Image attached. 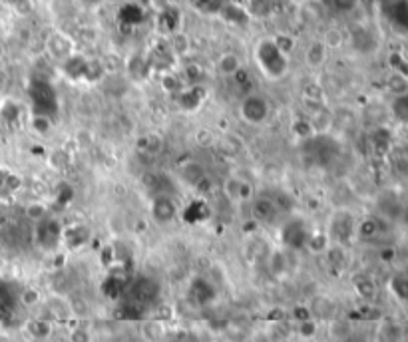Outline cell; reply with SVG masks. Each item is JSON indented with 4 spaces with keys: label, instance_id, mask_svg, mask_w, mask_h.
<instances>
[{
    "label": "cell",
    "instance_id": "19",
    "mask_svg": "<svg viewBox=\"0 0 408 342\" xmlns=\"http://www.w3.org/2000/svg\"><path fill=\"white\" fill-rule=\"evenodd\" d=\"M205 175H208V173H205V167H203L199 161L189 160L179 167V177L183 179V183H188L191 187H196Z\"/></svg>",
    "mask_w": 408,
    "mask_h": 342
},
{
    "label": "cell",
    "instance_id": "44",
    "mask_svg": "<svg viewBox=\"0 0 408 342\" xmlns=\"http://www.w3.org/2000/svg\"><path fill=\"white\" fill-rule=\"evenodd\" d=\"M0 116H2V119H4L6 124H12V122H16L18 116H21V107L16 106L14 102H4L2 110H0Z\"/></svg>",
    "mask_w": 408,
    "mask_h": 342
},
{
    "label": "cell",
    "instance_id": "47",
    "mask_svg": "<svg viewBox=\"0 0 408 342\" xmlns=\"http://www.w3.org/2000/svg\"><path fill=\"white\" fill-rule=\"evenodd\" d=\"M70 342H92L94 341V336H92V332L90 329H86V326H74L72 331H70Z\"/></svg>",
    "mask_w": 408,
    "mask_h": 342
},
{
    "label": "cell",
    "instance_id": "5",
    "mask_svg": "<svg viewBox=\"0 0 408 342\" xmlns=\"http://www.w3.org/2000/svg\"><path fill=\"white\" fill-rule=\"evenodd\" d=\"M307 141V148H311L309 155L313 158L317 163H329L339 155V143L335 139L329 138V136H323V134H314Z\"/></svg>",
    "mask_w": 408,
    "mask_h": 342
},
{
    "label": "cell",
    "instance_id": "53",
    "mask_svg": "<svg viewBox=\"0 0 408 342\" xmlns=\"http://www.w3.org/2000/svg\"><path fill=\"white\" fill-rule=\"evenodd\" d=\"M314 332H317V322L313 319H305V321L299 322V334L301 336L309 338V336H313Z\"/></svg>",
    "mask_w": 408,
    "mask_h": 342
},
{
    "label": "cell",
    "instance_id": "7",
    "mask_svg": "<svg viewBox=\"0 0 408 342\" xmlns=\"http://www.w3.org/2000/svg\"><path fill=\"white\" fill-rule=\"evenodd\" d=\"M149 213H152V219L157 225H168L178 217V204H176V199H171L166 193H157L156 197L152 199Z\"/></svg>",
    "mask_w": 408,
    "mask_h": 342
},
{
    "label": "cell",
    "instance_id": "2",
    "mask_svg": "<svg viewBox=\"0 0 408 342\" xmlns=\"http://www.w3.org/2000/svg\"><path fill=\"white\" fill-rule=\"evenodd\" d=\"M159 297V285L156 278L140 275L126 287V302L134 305L140 310L156 305Z\"/></svg>",
    "mask_w": 408,
    "mask_h": 342
},
{
    "label": "cell",
    "instance_id": "15",
    "mask_svg": "<svg viewBox=\"0 0 408 342\" xmlns=\"http://www.w3.org/2000/svg\"><path fill=\"white\" fill-rule=\"evenodd\" d=\"M203 100H205V90L201 86H188L179 92L178 96L179 106L186 112H198L199 106L203 104Z\"/></svg>",
    "mask_w": 408,
    "mask_h": 342
},
{
    "label": "cell",
    "instance_id": "3",
    "mask_svg": "<svg viewBox=\"0 0 408 342\" xmlns=\"http://www.w3.org/2000/svg\"><path fill=\"white\" fill-rule=\"evenodd\" d=\"M30 98L34 114L48 116V118L56 116V112H58V96H56V90H54V86L50 82L34 80L30 84Z\"/></svg>",
    "mask_w": 408,
    "mask_h": 342
},
{
    "label": "cell",
    "instance_id": "56",
    "mask_svg": "<svg viewBox=\"0 0 408 342\" xmlns=\"http://www.w3.org/2000/svg\"><path fill=\"white\" fill-rule=\"evenodd\" d=\"M82 4H88V6H96V4H100V2H104V0H80Z\"/></svg>",
    "mask_w": 408,
    "mask_h": 342
},
{
    "label": "cell",
    "instance_id": "55",
    "mask_svg": "<svg viewBox=\"0 0 408 342\" xmlns=\"http://www.w3.org/2000/svg\"><path fill=\"white\" fill-rule=\"evenodd\" d=\"M196 139H198L199 146H203V148H208V146H211V143L215 141V136L211 134L210 129H199L198 136H196Z\"/></svg>",
    "mask_w": 408,
    "mask_h": 342
},
{
    "label": "cell",
    "instance_id": "38",
    "mask_svg": "<svg viewBox=\"0 0 408 342\" xmlns=\"http://www.w3.org/2000/svg\"><path fill=\"white\" fill-rule=\"evenodd\" d=\"M178 24H179L178 11H171V8H168V11L162 12V16H159V28H162L164 33L176 34Z\"/></svg>",
    "mask_w": 408,
    "mask_h": 342
},
{
    "label": "cell",
    "instance_id": "43",
    "mask_svg": "<svg viewBox=\"0 0 408 342\" xmlns=\"http://www.w3.org/2000/svg\"><path fill=\"white\" fill-rule=\"evenodd\" d=\"M52 128V118H48V116H40V114H34L32 116V129L36 131V134H48Z\"/></svg>",
    "mask_w": 408,
    "mask_h": 342
},
{
    "label": "cell",
    "instance_id": "14",
    "mask_svg": "<svg viewBox=\"0 0 408 342\" xmlns=\"http://www.w3.org/2000/svg\"><path fill=\"white\" fill-rule=\"evenodd\" d=\"M283 233V243L289 249H299V247L307 245L309 241V233L305 229V225L301 221H289L285 223V227L281 229Z\"/></svg>",
    "mask_w": 408,
    "mask_h": 342
},
{
    "label": "cell",
    "instance_id": "28",
    "mask_svg": "<svg viewBox=\"0 0 408 342\" xmlns=\"http://www.w3.org/2000/svg\"><path fill=\"white\" fill-rule=\"evenodd\" d=\"M220 16H223V18L227 22H231V24H245V22L251 20V16H249L247 11H245V6L235 4V2H227L225 8L221 11Z\"/></svg>",
    "mask_w": 408,
    "mask_h": 342
},
{
    "label": "cell",
    "instance_id": "52",
    "mask_svg": "<svg viewBox=\"0 0 408 342\" xmlns=\"http://www.w3.org/2000/svg\"><path fill=\"white\" fill-rule=\"evenodd\" d=\"M273 40H275V44L279 46V50L287 54V56H289V52L293 50V44H295L293 38H291V36H287V34H283V36H275Z\"/></svg>",
    "mask_w": 408,
    "mask_h": 342
},
{
    "label": "cell",
    "instance_id": "29",
    "mask_svg": "<svg viewBox=\"0 0 408 342\" xmlns=\"http://www.w3.org/2000/svg\"><path fill=\"white\" fill-rule=\"evenodd\" d=\"M24 217L34 225L42 223V221L48 219V205L44 201H30L24 207Z\"/></svg>",
    "mask_w": 408,
    "mask_h": 342
},
{
    "label": "cell",
    "instance_id": "21",
    "mask_svg": "<svg viewBox=\"0 0 408 342\" xmlns=\"http://www.w3.org/2000/svg\"><path fill=\"white\" fill-rule=\"evenodd\" d=\"M215 68H217V72L221 76H225V78H233V76L239 72L241 68V58L235 52H223L217 58V62H215Z\"/></svg>",
    "mask_w": 408,
    "mask_h": 342
},
{
    "label": "cell",
    "instance_id": "25",
    "mask_svg": "<svg viewBox=\"0 0 408 342\" xmlns=\"http://www.w3.org/2000/svg\"><path fill=\"white\" fill-rule=\"evenodd\" d=\"M189 6L193 11H198L199 14H205V16H220L221 11L225 8V4L230 0H188Z\"/></svg>",
    "mask_w": 408,
    "mask_h": 342
},
{
    "label": "cell",
    "instance_id": "41",
    "mask_svg": "<svg viewBox=\"0 0 408 342\" xmlns=\"http://www.w3.org/2000/svg\"><path fill=\"white\" fill-rule=\"evenodd\" d=\"M293 134L299 139H309L311 136H314L313 124L309 119H295L293 122Z\"/></svg>",
    "mask_w": 408,
    "mask_h": 342
},
{
    "label": "cell",
    "instance_id": "57",
    "mask_svg": "<svg viewBox=\"0 0 408 342\" xmlns=\"http://www.w3.org/2000/svg\"><path fill=\"white\" fill-rule=\"evenodd\" d=\"M11 4H21V2H24V0H8Z\"/></svg>",
    "mask_w": 408,
    "mask_h": 342
},
{
    "label": "cell",
    "instance_id": "4",
    "mask_svg": "<svg viewBox=\"0 0 408 342\" xmlns=\"http://www.w3.org/2000/svg\"><path fill=\"white\" fill-rule=\"evenodd\" d=\"M239 114L249 126H261L269 118V102L261 94H247L241 102Z\"/></svg>",
    "mask_w": 408,
    "mask_h": 342
},
{
    "label": "cell",
    "instance_id": "35",
    "mask_svg": "<svg viewBox=\"0 0 408 342\" xmlns=\"http://www.w3.org/2000/svg\"><path fill=\"white\" fill-rule=\"evenodd\" d=\"M390 112L397 122L400 124H408V94H402V96H397L390 104Z\"/></svg>",
    "mask_w": 408,
    "mask_h": 342
},
{
    "label": "cell",
    "instance_id": "24",
    "mask_svg": "<svg viewBox=\"0 0 408 342\" xmlns=\"http://www.w3.org/2000/svg\"><path fill=\"white\" fill-rule=\"evenodd\" d=\"M392 136H390V131H388L387 128H378L375 129L373 134H370V148H373V151L375 153H378V155H387L388 151H390V146H392Z\"/></svg>",
    "mask_w": 408,
    "mask_h": 342
},
{
    "label": "cell",
    "instance_id": "42",
    "mask_svg": "<svg viewBox=\"0 0 408 342\" xmlns=\"http://www.w3.org/2000/svg\"><path fill=\"white\" fill-rule=\"evenodd\" d=\"M142 16H144V12L137 4H126L122 8V20L126 24H137V22H142Z\"/></svg>",
    "mask_w": 408,
    "mask_h": 342
},
{
    "label": "cell",
    "instance_id": "9",
    "mask_svg": "<svg viewBox=\"0 0 408 342\" xmlns=\"http://www.w3.org/2000/svg\"><path fill=\"white\" fill-rule=\"evenodd\" d=\"M46 50H48V54L52 56L56 62H60V64H62L64 60H68L72 54H76V50H74V40L68 34L64 33L50 34L48 40H46Z\"/></svg>",
    "mask_w": 408,
    "mask_h": 342
},
{
    "label": "cell",
    "instance_id": "39",
    "mask_svg": "<svg viewBox=\"0 0 408 342\" xmlns=\"http://www.w3.org/2000/svg\"><path fill=\"white\" fill-rule=\"evenodd\" d=\"M321 42L327 46V50H336V48H341L345 44V34L339 28H329L321 38Z\"/></svg>",
    "mask_w": 408,
    "mask_h": 342
},
{
    "label": "cell",
    "instance_id": "40",
    "mask_svg": "<svg viewBox=\"0 0 408 342\" xmlns=\"http://www.w3.org/2000/svg\"><path fill=\"white\" fill-rule=\"evenodd\" d=\"M392 171L400 179H408V153H392Z\"/></svg>",
    "mask_w": 408,
    "mask_h": 342
},
{
    "label": "cell",
    "instance_id": "31",
    "mask_svg": "<svg viewBox=\"0 0 408 342\" xmlns=\"http://www.w3.org/2000/svg\"><path fill=\"white\" fill-rule=\"evenodd\" d=\"M355 289L365 300H373L377 297V283L368 275H358L355 278Z\"/></svg>",
    "mask_w": 408,
    "mask_h": 342
},
{
    "label": "cell",
    "instance_id": "58",
    "mask_svg": "<svg viewBox=\"0 0 408 342\" xmlns=\"http://www.w3.org/2000/svg\"><path fill=\"white\" fill-rule=\"evenodd\" d=\"M309 2H321V0H309Z\"/></svg>",
    "mask_w": 408,
    "mask_h": 342
},
{
    "label": "cell",
    "instance_id": "22",
    "mask_svg": "<svg viewBox=\"0 0 408 342\" xmlns=\"http://www.w3.org/2000/svg\"><path fill=\"white\" fill-rule=\"evenodd\" d=\"M46 310L52 314V319H56V321H66V319L72 317L70 302H68V299L60 297V295H54V297L46 300Z\"/></svg>",
    "mask_w": 408,
    "mask_h": 342
},
{
    "label": "cell",
    "instance_id": "23",
    "mask_svg": "<svg viewBox=\"0 0 408 342\" xmlns=\"http://www.w3.org/2000/svg\"><path fill=\"white\" fill-rule=\"evenodd\" d=\"M404 326L395 321H385L378 329V342H404Z\"/></svg>",
    "mask_w": 408,
    "mask_h": 342
},
{
    "label": "cell",
    "instance_id": "46",
    "mask_svg": "<svg viewBox=\"0 0 408 342\" xmlns=\"http://www.w3.org/2000/svg\"><path fill=\"white\" fill-rule=\"evenodd\" d=\"M40 299H42V297H40V293H38L36 289H32V287L24 289L21 295H18V300H21L24 307H34V305H38V302H40Z\"/></svg>",
    "mask_w": 408,
    "mask_h": 342
},
{
    "label": "cell",
    "instance_id": "34",
    "mask_svg": "<svg viewBox=\"0 0 408 342\" xmlns=\"http://www.w3.org/2000/svg\"><path fill=\"white\" fill-rule=\"evenodd\" d=\"M26 331L30 336L34 338H38V341H42V338H48L50 336V332H52V324L50 321H44V319H34L26 324Z\"/></svg>",
    "mask_w": 408,
    "mask_h": 342
},
{
    "label": "cell",
    "instance_id": "16",
    "mask_svg": "<svg viewBox=\"0 0 408 342\" xmlns=\"http://www.w3.org/2000/svg\"><path fill=\"white\" fill-rule=\"evenodd\" d=\"M88 58L82 56V54H72L68 60H64L60 64V70L66 78L70 80H84L86 72H88Z\"/></svg>",
    "mask_w": 408,
    "mask_h": 342
},
{
    "label": "cell",
    "instance_id": "18",
    "mask_svg": "<svg viewBox=\"0 0 408 342\" xmlns=\"http://www.w3.org/2000/svg\"><path fill=\"white\" fill-rule=\"evenodd\" d=\"M327 56H329L327 46L321 40H313L305 50V64L309 66L311 70H317L327 62Z\"/></svg>",
    "mask_w": 408,
    "mask_h": 342
},
{
    "label": "cell",
    "instance_id": "30",
    "mask_svg": "<svg viewBox=\"0 0 408 342\" xmlns=\"http://www.w3.org/2000/svg\"><path fill=\"white\" fill-rule=\"evenodd\" d=\"M186 221L189 223H199V221H205L208 217H210V207L208 204L203 201V199H199V201H193V204L188 205V209H186Z\"/></svg>",
    "mask_w": 408,
    "mask_h": 342
},
{
    "label": "cell",
    "instance_id": "10",
    "mask_svg": "<svg viewBox=\"0 0 408 342\" xmlns=\"http://www.w3.org/2000/svg\"><path fill=\"white\" fill-rule=\"evenodd\" d=\"M385 219H380L378 215L375 217H365L361 221H356L355 227V237L358 241H365V243H370V241H377L378 237L385 233Z\"/></svg>",
    "mask_w": 408,
    "mask_h": 342
},
{
    "label": "cell",
    "instance_id": "59",
    "mask_svg": "<svg viewBox=\"0 0 408 342\" xmlns=\"http://www.w3.org/2000/svg\"><path fill=\"white\" fill-rule=\"evenodd\" d=\"M348 342H361V341H348Z\"/></svg>",
    "mask_w": 408,
    "mask_h": 342
},
{
    "label": "cell",
    "instance_id": "37",
    "mask_svg": "<svg viewBox=\"0 0 408 342\" xmlns=\"http://www.w3.org/2000/svg\"><path fill=\"white\" fill-rule=\"evenodd\" d=\"M245 11L251 18H265L271 12V0H249Z\"/></svg>",
    "mask_w": 408,
    "mask_h": 342
},
{
    "label": "cell",
    "instance_id": "6",
    "mask_svg": "<svg viewBox=\"0 0 408 342\" xmlns=\"http://www.w3.org/2000/svg\"><path fill=\"white\" fill-rule=\"evenodd\" d=\"M355 227L356 221L353 213H348L345 209L336 211L331 219V225H329V235L335 239V243L343 245L346 241H351L355 237Z\"/></svg>",
    "mask_w": 408,
    "mask_h": 342
},
{
    "label": "cell",
    "instance_id": "33",
    "mask_svg": "<svg viewBox=\"0 0 408 342\" xmlns=\"http://www.w3.org/2000/svg\"><path fill=\"white\" fill-rule=\"evenodd\" d=\"M241 185H243V179L235 177V175H231L223 182L221 189H223V195L230 199L231 204H241Z\"/></svg>",
    "mask_w": 408,
    "mask_h": 342
},
{
    "label": "cell",
    "instance_id": "11",
    "mask_svg": "<svg viewBox=\"0 0 408 342\" xmlns=\"http://www.w3.org/2000/svg\"><path fill=\"white\" fill-rule=\"evenodd\" d=\"M36 243L44 249L56 247L62 241V227L56 219H46L42 223L36 225Z\"/></svg>",
    "mask_w": 408,
    "mask_h": 342
},
{
    "label": "cell",
    "instance_id": "1",
    "mask_svg": "<svg viewBox=\"0 0 408 342\" xmlns=\"http://www.w3.org/2000/svg\"><path fill=\"white\" fill-rule=\"evenodd\" d=\"M253 58L263 78L277 82L289 72V56L279 50L273 38H261L253 48Z\"/></svg>",
    "mask_w": 408,
    "mask_h": 342
},
{
    "label": "cell",
    "instance_id": "20",
    "mask_svg": "<svg viewBox=\"0 0 408 342\" xmlns=\"http://www.w3.org/2000/svg\"><path fill=\"white\" fill-rule=\"evenodd\" d=\"M336 307L335 302L327 297H314L311 302V319H324V321H333L335 319Z\"/></svg>",
    "mask_w": 408,
    "mask_h": 342
},
{
    "label": "cell",
    "instance_id": "12",
    "mask_svg": "<svg viewBox=\"0 0 408 342\" xmlns=\"http://www.w3.org/2000/svg\"><path fill=\"white\" fill-rule=\"evenodd\" d=\"M188 295H189V300H191L193 305H198V307H205V305H210L211 300L215 299V287L211 285L208 278L198 277L191 281Z\"/></svg>",
    "mask_w": 408,
    "mask_h": 342
},
{
    "label": "cell",
    "instance_id": "36",
    "mask_svg": "<svg viewBox=\"0 0 408 342\" xmlns=\"http://www.w3.org/2000/svg\"><path fill=\"white\" fill-rule=\"evenodd\" d=\"M329 334H331L336 342L353 341V338H351V324L346 321H339V319L331 321V331H329Z\"/></svg>",
    "mask_w": 408,
    "mask_h": 342
},
{
    "label": "cell",
    "instance_id": "17",
    "mask_svg": "<svg viewBox=\"0 0 408 342\" xmlns=\"http://www.w3.org/2000/svg\"><path fill=\"white\" fill-rule=\"evenodd\" d=\"M80 0H50V12L56 20H72L80 11Z\"/></svg>",
    "mask_w": 408,
    "mask_h": 342
},
{
    "label": "cell",
    "instance_id": "45",
    "mask_svg": "<svg viewBox=\"0 0 408 342\" xmlns=\"http://www.w3.org/2000/svg\"><path fill=\"white\" fill-rule=\"evenodd\" d=\"M162 86H164L166 92H174V94H179V92L183 90V82H181V78L176 74L164 76V78H162Z\"/></svg>",
    "mask_w": 408,
    "mask_h": 342
},
{
    "label": "cell",
    "instance_id": "51",
    "mask_svg": "<svg viewBox=\"0 0 408 342\" xmlns=\"http://www.w3.org/2000/svg\"><path fill=\"white\" fill-rule=\"evenodd\" d=\"M193 189H196L198 195H201V197H208V195H211V193L215 191V183H213V179H211L210 175H205Z\"/></svg>",
    "mask_w": 408,
    "mask_h": 342
},
{
    "label": "cell",
    "instance_id": "54",
    "mask_svg": "<svg viewBox=\"0 0 408 342\" xmlns=\"http://www.w3.org/2000/svg\"><path fill=\"white\" fill-rule=\"evenodd\" d=\"M50 163L56 170H64L68 165V153L66 151H54L52 155H50Z\"/></svg>",
    "mask_w": 408,
    "mask_h": 342
},
{
    "label": "cell",
    "instance_id": "27",
    "mask_svg": "<svg viewBox=\"0 0 408 342\" xmlns=\"http://www.w3.org/2000/svg\"><path fill=\"white\" fill-rule=\"evenodd\" d=\"M88 239H90V231L86 229L84 225H76L70 231H62V241L70 249H74V247L78 249V247L86 245Z\"/></svg>",
    "mask_w": 408,
    "mask_h": 342
},
{
    "label": "cell",
    "instance_id": "8",
    "mask_svg": "<svg viewBox=\"0 0 408 342\" xmlns=\"http://www.w3.org/2000/svg\"><path fill=\"white\" fill-rule=\"evenodd\" d=\"M377 201L378 217L388 221V223L390 221H398L404 215V201L395 191L380 193V197H378Z\"/></svg>",
    "mask_w": 408,
    "mask_h": 342
},
{
    "label": "cell",
    "instance_id": "13",
    "mask_svg": "<svg viewBox=\"0 0 408 342\" xmlns=\"http://www.w3.org/2000/svg\"><path fill=\"white\" fill-rule=\"evenodd\" d=\"M251 215L257 223L263 225H273L279 217V205L275 204L273 199L267 197H259L251 204Z\"/></svg>",
    "mask_w": 408,
    "mask_h": 342
},
{
    "label": "cell",
    "instance_id": "26",
    "mask_svg": "<svg viewBox=\"0 0 408 342\" xmlns=\"http://www.w3.org/2000/svg\"><path fill=\"white\" fill-rule=\"evenodd\" d=\"M142 336H144L147 342H164L166 341V336H168L166 324H164V321H159V319L144 322V326H142Z\"/></svg>",
    "mask_w": 408,
    "mask_h": 342
},
{
    "label": "cell",
    "instance_id": "48",
    "mask_svg": "<svg viewBox=\"0 0 408 342\" xmlns=\"http://www.w3.org/2000/svg\"><path fill=\"white\" fill-rule=\"evenodd\" d=\"M269 267H271V271L275 273V275H281V273H285V269H287V259H285V255L283 253H273L271 256H269Z\"/></svg>",
    "mask_w": 408,
    "mask_h": 342
},
{
    "label": "cell",
    "instance_id": "50",
    "mask_svg": "<svg viewBox=\"0 0 408 342\" xmlns=\"http://www.w3.org/2000/svg\"><path fill=\"white\" fill-rule=\"evenodd\" d=\"M164 151V139L159 136H147L146 155H159Z\"/></svg>",
    "mask_w": 408,
    "mask_h": 342
},
{
    "label": "cell",
    "instance_id": "49",
    "mask_svg": "<svg viewBox=\"0 0 408 342\" xmlns=\"http://www.w3.org/2000/svg\"><path fill=\"white\" fill-rule=\"evenodd\" d=\"M331 6L339 14H348V12H353L358 6V0H331Z\"/></svg>",
    "mask_w": 408,
    "mask_h": 342
},
{
    "label": "cell",
    "instance_id": "32",
    "mask_svg": "<svg viewBox=\"0 0 408 342\" xmlns=\"http://www.w3.org/2000/svg\"><path fill=\"white\" fill-rule=\"evenodd\" d=\"M324 255H327L329 265H331V267H335V269H345L346 261H348V255H346L345 247L339 245V243L327 247Z\"/></svg>",
    "mask_w": 408,
    "mask_h": 342
}]
</instances>
